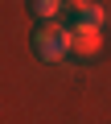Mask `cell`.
<instances>
[{
  "mask_svg": "<svg viewBox=\"0 0 111 124\" xmlns=\"http://www.w3.org/2000/svg\"><path fill=\"white\" fill-rule=\"evenodd\" d=\"M33 50H37V58H45V62L66 58V54H70V29H62L58 21H53V25H41V29L33 33Z\"/></svg>",
  "mask_w": 111,
  "mask_h": 124,
  "instance_id": "6da1fadb",
  "label": "cell"
},
{
  "mask_svg": "<svg viewBox=\"0 0 111 124\" xmlns=\"http://www.w3.org/2000/svg\"><path fill=\"white\" fill-rule=\"evenodd\" d=\"M99 25H86V21H78L74 29H70V50L74 54H82V58H91V54H99Z\"/></svg>",
  "mask_w": 111,
  "mask_h": 124,
  "instance_id": "7a4b0ae2",
  "label": "cell"
},
{
  "mask_svg": "<svg viewBox=\"0 0 111 124\" xmlns=\"http://www.w3.org/2000/svg\"><path fill=\"white\" fill-rule=\"evenodd\" d=\"M33 13L41 17V25H53V17L62 13V0H33Z\"/></svg>",
  "mask_w": 111,
  "mask_h": 124,
  "instance_id": "3957f363",
  "label": "cell"
},
{
  "mask_svg": "<svg viewBox=\"0 0 111 124\" xmlns=\"http://www.w3.org/2000/svg\"><path fill=\"white\" fill-rule=\"evenodd\" d=\"M82 21H86V25H103V8H99V4H86V8H82Z\"/></svg>",
  "mask_w": 111,
  "mask_h": 124,
  "instance_id": "277c9868",
  "label": "cell"
},
{
  "mask_svg": "<svg viewBox=\"0 0 111 124\" xmlns=\"http://www.w3.org/2000/svg\"><path fill=\"white\" fill-rule=\"evenodd\" d=\"M70 4H82V8H86V0H70Z\"/></svg>",
  "mask_w": 111,
  "mask_h": 124,
  "instance_id": "5b68a950",
  "label": "cell"
}]
</instances>
